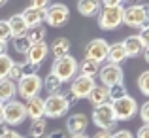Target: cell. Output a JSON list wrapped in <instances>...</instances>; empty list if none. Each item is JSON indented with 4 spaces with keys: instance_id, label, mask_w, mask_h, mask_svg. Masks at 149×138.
Listing matches in <instances>:
<instances>
[{
    "instance_id": "cell-1",
    "label": "cell",
    "mask_w": 149,
    "mask_h": 138,
    "mask_svg": "<svg viewBox=\"0 0 149 138\" xmlns=\"http://www.w3.org/2000/svg\"><path fill=\"white\" fill-rule=\"evenodd\" d=\"M79 72V62H77L76 57L72 55H66V57H61V59H55L53 64H51V72L58 81H72L74 78L77 76Z\"/></svg>"
},
{
    "instance_id": "cell-2",
    "label": "cell",
    "mask_w": 149,
    "mask_h": 138,
    "mask_svg": "<svg viewBox=\"0 0 149 138\" xmlns=\"http://www.w3.org/2000/svg\"><path fill=\"white\" fill-rule=\"evenodd\" d=\"M123 23L130 29H142L149 23V4H132L125 8Z\"/></svg>"
},
{
    "instance_id": "cell-3",
    "label": "cell",
    "mask_w": 149,
    "mask_h": 138,
    "mask_svg": "<svg viewBox=\"0 0 149 138\" xmlns=\"http://www.w3.org/2000/svg\"><path fill=\"white\" fill-rule=\"evenodd\" d=\"M123 13H125V8L123 4L115 8H106L102 6L98 11V27L102 30H115L123 25Z\"/></svg>"
},
{
    "instance_id": "cell-4",
    "label": "cell",
    "mask_w": 149,
    "mask_h": 138,
    "mask_svg": "<svg viewBox=\"0 0 149 138\" xmlns=\"http://www.w3.org/2000/svg\"><path fill=\"white\" fill-rule=\"evenodd\" d=\"M70 110L68 100L64 98V95H49L44 100V117H49V119H57V117L66 116Z\"/></svg>"
},
{
    "instance_id": "cell-5",
    "label": "cell",
    "mask_w": 149,
    "mask_h": 138,
    "mask_svg": "<svg viewBox=\"0 0 149 138\" xmlns=\"http://www.w3.org/2000/svg\"><path fill=\"white\" fill-rule=\"evenodd\" d=\"M91 119H93V123L98 127V131H111L117 123L115 113H113V108H111V102L96 106V108L93 110Z\"/></svg>"
},
{
    "instance_id": "cell-6",
    "label": "cell",
    "mask_w": 149,
    "mask_h": 138,
    "mask_svg": "<svg viewBox=\"0 0 149 138\" xmlns=\"http://www.w3.org/2000/svg\"><path fill=\"white\" fill-rule=\"evenodd\" d=\"M26 119V108H25V102L21 100H10L4 104L2 110V121L10 127V125H21L23 121Z\"/></svg>"
},
{
    "instance_id": "cell-7",
    "label": "cell",
    "mask_w": 149,
    "mask_h": 138,
    "mask_svg": "<svg viewBox=\"0 0 149 138\" xmlns=\"http://www.w3.org/2000/svg\"><path fill=\"white\" fill-rule=\"evenodd\" d=\"M111 108H113V113H115L117 121H128L138 113L140 106H138V102H136L134 97L127 95L125 98H119V100L111 102Z\"/></svg>"
},
{
    "instance_id": "cell-8",
    "label": "cell",
    "mask_w": 149,
    "mask_h": 138,
    "mask_svg": "<svg viewBox=\"0 0 149 138\" xmlns=\"http://www.w3.org/2000/svg\"><path fill=\"white\" fill-rule=\"evenodd\" d=\"M44 89V80L40 76H25L17 83V95L25 100H30L34 97H40V91Z\"/></svg>"
},
{
    "instance_id": "cell-9",
    "label": "cell",
    "mask_w": 149,
    "mask_h": 138,
    "mask_svg": "<svg viewBox=\"0 0 149 138\" xmlns=\"http://www.w3.org/2000/svg\"><path fill=\"white\" fill-rule=\"evenodd\" d=\"M70 19V8L66 4H49V8L45 10V23L49 27H64Z\"/></svg>"
},
{
    "instance_id": "cell-10",
    "label": "cell",
    "mask_w": 149,
    "mask_h": 138,
    "mask_svg": "<svg viewBox=\"0 0 149 138\" xmlns=\"http://www.w3.org/2000/svg\"><path fill=\"white\" fill-rule=\"evenodd\" d=\"M108 51H109V44L104 38H95L85 46V59H91V61L100 62L108 61Z\"/></svg>"
},
{
    "instance_id": "cell-11",
    "label": "cell",
    "mask_w": 149,
    "mask_h": 138,
    "mask_svg": "<svg viewBox=\"0 0 149 138\" xmlns=\"http://www.w3.org/2000/svg\"><path fill=\"white\" fill-rule=\"evenodd\" d=\"M95 85H96L95 78H87V76H79V74H77V76L70 81V93H72L77 100L89 98V95L95 89Z\"/></svg>"
},
{
    "instance_id": "cell-12",
    "label": "cell",
    "mask_w": 149,
    "mask_h": 138,
    "mask_svg": "<svg viewBox=\"0 0 149 138\" xmlns=\"http://www.w3.org/2000/svg\"><path fill=\"white\" fill-rule=\"evenodd\" d=\"M123 68L117 64H104L100 66V72H98V80H100V85L104 87H111V85H117V83H123Z\"/></svg>"
},
{
    "instance_id": "cell-13",
    "label": "cell",
    "mask_w": 149,
    "mask_h": 138,
    "mask_svg": "<svg viewBox=\"0 0 149 138\" xmlns=\"http://www.w3.org/2000/svg\"><path fill=\"white\" fill-rule=\"evenodd\" d=\"M87 127H89V117L81 112L72 113V116H68V119H66V131L70 132V136L85 134Z\"/></svg>"
},
{
    "instance_id": "cell-14",
    "label": "cell",
    "mask_w": 149,
    "mask_h": 138,
    "mask_svg": "<svg viewBox=\"0 0 149 138\" xmlns=\"http://www.w3.org/2000/svg\"><path fill=\"white\" fill-rule=\"evenodd\" d=\"M47 55H49V46L45 44V42H42V44H32L30 49H29V53H26V62L40 66L42 62L45 61Z\"/></svg>"
},
{
    "instance_id": "cell-15",
    "label": "cell",
    "mask_w": 149,
    "mask_h": 138,
    "mask_svg": "<svg viewBox=\"0 0 149 138\" xmlns=\"http://www.w3.org/2000/svg\"><path fill=\"white\" fill-rule=\"evenodd\" d=\"M121 44H123L125 51H127V57H140V55H143V51H146V46L140 40L138 34H132V36L125 38Z\"/></svg>"
},
{
    "instance_id": "cell-16",
    "label": "cell",
    "mask_w": 149,
    "mask_h": 138,
    "mask_svg": "<svg viewBox=\"0 0 149 138\" xmlns=\"http://www.w3.org/2000/svg\"><path fill=\"white\" fill-rule=\"evenodd\" d=\"M21 17L25 19L26 27H29V29H32V27H38V25H42V23L45 21V11H44V10H36V8H29V6H26L25 10L21 11Z\"/></svg>"
},
{
    "instance_id": "cell-17",
    "label": "cell",
    "mask_w": 149,
    "mask_h": 138,
    "mask_svg": "<svg viewBox=\"0 0 149 138\" xmlns=\"http://www.w3.org/2000/svg\"><path fill=\"white\" fill-rule=\"evenodd\" d=\"M127 51L121 42H115V44H109V51H108V64H117L121 66L125 61H127Z\"/></svg>"
},
{
    "instance_id": "cell-18",
    "label": "cell",
    "mask_w": 149,
    "mask_h": 138,
    "mask_svg": "<svg viewBox=\"0 0 149 138\" xmlns=\"http://www.w3.org/2000/svg\"><path fill=\"white\" fill-rule=\"evenodd\" d=\"M25 108H26V117H30L32 121L42 119L44 117V98L42 97L30 98V100H26Z\"/></svg>"
},
{
    "instance_id": "cell-19",
    "label": "cell",
    "mask_w": 149,
    "mask_h": 138,
    "mask_svg": "<svg viewBox=\"0 0 149 138\" xmlns=\"http://www.w3.org/2000/svg\"><path fill=\"white\" fill-rule=\"evenodd\" d=\"M70 49H72V46H70V40L64 36L61 38H55L53 44L49 46V53H53L55 59H61V57H66V55H70Z\"/></svg>"
},
{
    "instance_id": "cell-20",
    "label": "cell",
    "mask_w": 149,
    "mask_h": 138,
    "mask_svg": "<svg viewBox=\"0 0 149 138\" xmlns=\"http://www.w3.org/2000/svg\"><path fill=\"white\" fill-rule=\"evenodd\" d=\"M8 27H10L11 30V36L17 38V36H25L26 30H29V27H26L25 19L21 17V13H13L10 19H8Z\"/></svg>"
},
{
    "instance_id": "cell-21",
    "label": "cell",
    "mask_w": 149,
    "mask_h": 138,
    "mask_svg": "<svg viewBox=\"0 0 149 138\" xmlns=\"http://www.w3.org/2000/svg\"><path fill=\"white\" fill-rule=\"evenodd\" d=\"M89 102H91L93 106H102V104H108L109 102V93H108V87H104V85L96 83L95 89L91 91V95H89Z\"/></svg>"
},
{
    "instance_id": "cell-22",
    "label": "cell",
    "mask_w": 149,
    "mask_h": 138,
    "mask_svg": "<svg viewBox=\"0 0 149 138\" xmlns=\"http://www.w3.org/2000/svg\"><path fill=\"white\" fill-rule=\"evenodd\" d=\"M100 8H102V2H98V0H79V2H77V11H79L83 17L98 15Z\"/></svg>"
},
{
    "instance_id": "cell-23",
    "label": "cell",
    "mask_w": 149,
    "mask_h": 138,
    "mask_svg": "<svg viewBox=\"0 0 149 138\" xmlns=\"http://www.w3.org/2000/svg\"><path fill=\"white\" fill-rule=\"evenodd\" d=\"M15 95H17V83H13V81L8 80V78L0 81V102H2V104L13 100Z\"/></svg>"
},
{
    "instance_id": "cell-24",
    "label": "cell",
    "mask_w": 149,
    "mask_h": 138,
    "mask_svg": "<svg viewBox=\"0 0 149 138\" xmlns=\"http://www.w3.org/2000/svg\"><path fill=\"white\" fill-rule=\"evenodd\" d=\"M100 72V64L96 61H91V59H83L79 62V76H87V78H95L98 76Z\"/></svg>"
},
{
    "instance_id": "cell-25",
    "label": "cell",
    "mask_w": 149,
    "mask_h": 138,
    "mask_svg": "<svg viewBox=\"0 0 149 138\" xmlns=\"http://www.w3.org/2000/svg\"><path fill=\"white\" fill-rule=\"evenodd\" d=\"M45 36H47V29L44 25L32 27V29L26 30V38H29L30 44H42V42H45Z\"/></svg>"
},
{
    "instance_id": "cell-26",
    "label": "cell",
    "mask_w": 149,
    "mask_h": 138,
    "mask_svg": "<svg viewBox=\"0 0 149 138\" xmlns=\"http://www.w3.org/2000/svg\"><path fill=\"white\" fill-rule=\"evenodd\" d=\"M45 131H47V119H45V117L36 119V121H32V125H30L29 138H44Z\"/></svg>"
},
{
    "instance_id": "cell-27",
    "label": "cell",
    "mask_w": 149,
    "mask_h": 138,
    "mask_svg": "<svg viewBox=\"0 0 149 138\" xmlns=\"http://www.w3.org/2000/svg\"><path fill=\"white\" fill-rule=\"evenodd\" d=\"M44 87L49 95H61V89H62V81H58L53 74H49L47 78L44 80Z\"/></svg>"
},
{
    "instance_id": "cell-28",
    "label": "cell",
    "mask_w": 149,
    "mask_h": 138,
    "mask_svg": "<svg viewBox=\"0 0 149 138\" xmlns=\"http://www.w3.org/2000/svg\"><path fill=\"white\" fill-rule=\"evenodd\" d=\"M108 93H109V102H115V100H119V98H125V97L128 95L127 85H125V83H117V85H111V87H108Z\"/></svg>"
},
{
    "instance_id": "cell-29",
    "label": "cell",
    "mask_w": 149,
    "mask_h": 138,
    "mask_svg": "<svg viewBox=\"0 0 149 138\" xmlns=\"http://www.w3.org/2000/svg\"><path fill=\"white\" fill-rule=\"evenodd\" d=\"M30 46H32V44L29 42L26 34H25V36H17V38H13V49L17 51V53H21V55H26V53H29Z\"/></svg>"
},
{
    "instance_id": "cell-30",
    "label": "cell",
    "mask_w": 149,
    "mask_h": 138,
    "mask_svg": "<svg viewBox=\"0 0 149 138\" xmlns=\"http://www.w3.org/2000/svg\"><path fill=\"white\" fill-rule=\"evenodd\" d=\"M11 64H13V59H11L8 53L0 55V81H2V80H6V78H8V74H10V68H11Z\"/></svg>"
},
{
    "instance_id": "cell-31",
    "label": "cell",
    "mask_w": 149,
    "mask_h": 138,
    "mask_svg": "<svg viewBox=\"0 0 149 138\" xmlns=\"http://www.w3.org/2000/svg\"><path fill=\"white\" fill-rule=\"evenodd\" d=\"M138 89L143 97L149 98V70H146V72H142L138 76Z\"/></svg>"
},
{
    "instance_id": "cell-32",
    "label": "cell",
    "mask_w": 149,
    "mask_h": 138,
    "mask_svg": "<svg viewBox=\"0 0 149 138\" xmlns=\"http://www.w3.org/2000/svg\"><path fill=\"white\" fill-rule=\"evenodd\" d=\"M21 78H23L21 62H15L13 61V64H11V68H10V74H8V80H11L13 83H19V81H21Z\"/></svg>"
},
{
    "instance_id": "cell-33",
    "label": "cell",
    "mask_w": 149,
    "mask_h": 138,
    "mask_svg": "<svg viewBox=\"0 0 149 138\" xmlns=\"http://www.w3.org/2000/svg\"><path fill=\"white\" fill-rule=\"evenodd\" d=\"M11 38L13 36H11V30H10V27H8V21H0V42L8 44Z\"/></svg>"
},
{
    "instance_id": "cell-34",
    "label": "cell",
    "mask_w": 149,
    "mask_h": 138,
    "mask_svg": "<svg viewBox=\"0 0 149 138\" xmlns=\"http://www.w3.org/2000/svg\"><path fill=\"white\" fill-rule=\"evenodd\" d=\"M21 70H23V78L25 76H38V70H40V66L36 64H30V62H21Z\"/></svg>"
},
{
    "instance_id": "cell-35",
    "label": "cell",
    "mask_w": 149,
    "mask_h": 138,
    "mask_svg": "<svg viewBox=\"0 0 149 138\" xmlns=\"http://www.w3.org/2000/svg\"><path fill=\"white\" fill-rule=\"evenodd\" d=\"M138 113H140V117H142L143 125H149V100H146L142 106H140Z\"/></svg>"
},
{
    "instance_id": "cell-36",
    "label": "cell",
    "mask_w": 149,
    "mask_h": 138,
    "mask_svg": "<svg viewBox=\"0 0 149 138\" xmlns=\"http://www.w3.org/2000/svg\"><path fill=\"white\" fill-rule=\"evenodd\" d=\"M138 36H140V40L143 42V46L149 47V23H147L146 27H142V29H140V34H138Z\"/></svg>"
},
{
    "instance_id": "cell-37",
    "label": "cell",
    "mask_w": 149,
    "mask_h": 138,
    "mask_svg": "<svg viewBox=\"0 0 149 138\" xmlns=\"http://www.w3.org/2000/svg\"><path fill=\"white\" fill-rule=\"evenodd\" d=\"M49 0H34V2H30L29 4V8H36V10H47V8H49Z\"/></svg>"
},
{
    "instance_id": "cell-38",
    "label": "cell",
    "mask_w": 149,
    "mask_h": 138,
    "mask_svg": "<svg viewBox=\"0 0 149 138\" xmlns=\"http://www.w3.org/2000/svg\"><path fill=\"white\" fill-rule=\"evenodd\" d=\"M111 138H134L130 131H127V129H119V131L111 132Z\"/></svg>"
},
{
    "instance_id": "cell-39",
    "label": "cell",
    "mask_w": 149,
    "mask_h": 138,
    "mask_svg": "<svg viewBox=\"0 0 149 138\" xmlns=\"http://www.w3.org/2000/svg\"><path fill=\"white\" fill-rule=\"evenodd\" d=\"M136 138H149V125H142L136 132Z\"/></svg>"
},
{
    "instance_id": "cell-40",
    "label": "cell",
    "mask_w": 149,
    "mask_h": 138,
    "mask_svg": "<svg viewBox=\"0 0 149 138\" xmlns=\"http://www.w3.org/2000/svg\"><path fill=\"white\" fill-rule=\"evenodd\" d=\"M123 2H119V0H106V2H102V6L106 8H115V6H121Z\"/></svg>"
},
{
    "instance_id": "cell-41",
    "label": "cell",
    "mask_w": 149,
    "mask_h": 138,
    "mask_svg": "<svg viewBox=\"0 0 149 138\" xmlns=\"http://www.w3.org/2000/svg\"><path fill=\"white\" fill-rule=\"evenodd\" d=\"M93 138H111V132L109 131H98Z\"/></svg>"
},
{
    "instance_id": "cell-42",
    "label": "cell",
    "mask_w": 149,
    "mask_h": 138,
    "mask_svg": "<svg viewBox=\"0 0 149 138\" xmlns=\"http://www.w3.org/2000/svg\"><path fill=\"white\" fill-rule=\"evenodd\" d=\"M0 138H21V134H19L17 131H8L4 136H0Z\"/></svg>"
},
{
    "instance_id": "cell-43",
    "label": "cell",
    "mask_w": 149,
    "mask_h": 138,
    "mask_svg": "<svg viewBox=\"0 0 149 138\" xmlns=\"http://www.w3.org/2000/svg\"><path fill=\"white\" fill-rule=\"evenodd\" d=\"M8 131H10V127H8V125L4 123V121H0V136H4Z\"/></svg>"
},
{
    "instance_id": "cell-44",
    "label": "cell",
    "mask_w": 149,
    "mask_h": 138,
    "mask_svg": "<svg viewBox=\"0 0 149 138\" xmlns=\"http://www.w3.org/2000/svg\"><path fill=\"white\" fill-rule=\"evenodd\" d=\"M8 49V44H4V42H0V55H4Z\"/></svg>"
},
{
    "instance_id": "cell-45",
    "label": "cell",
    "mask_w": 149,
    "mask_h": 138,
    "mask_svg": "<svg viewBox=\"0 0 149 138\" xmlns=\"http://www.w3.org/2000/svg\"><path fill=\"white\" fill-rule=\"evenodd\" d=\"M143 59H146V62L149 64V47H146V51H143Z\"/></svg>"
},
{
    "instance_id": "cell-46",
    "label": "cell",
    "mask_w": 149,
    "mask_h": 138,
    "mask_svg": "<svg viewBox=\"0 0 149 138\" xmlns=\"http://www.w3.org/2000/svg\"><path fill=\"white\" fill-rule=\"evenodd\" d=\"M70 138H89L87 134H77V136H70Z\"/></svg>"
},
{
    "instance_id": "cell-47",
    "label": "cell",
    "mask_w": 149,
    "mask_h": 138,
    "mask_svg": "<svg viewBox=\"0 0 149 138\" xmlns=\"http://www.w3.org/2000/svg\"><path fill=\"white\" fill-rule=\"evenodd\" d=\"M2 110H4V104L0 102V121H2Z\"/></svg>"
},
{
    "instance_id": "cell-48",
    "label": "cell",
    "mask_w": 149,
    "mask_h": 138,
    "mask_svg": "<svg viewBox=\"0 0 149 138\" xmlns=\"http://www.w3.org/2000/svg\"><path fill=\"white\" fill-rule=\"evenodd\" d=\"M4 4H6V0H0V8H2V6H4Z\"/></svg>"
},
{
    "instance_id": "cell-49",
    "label": "cell",
    "mask_w": 149,
    "mask_h": 138,
    "mask_svg": "<svg viewBox=\"0 0 149 138\" xmlns=\"http://www.w3.org/2000/svg\"><path fill=\"white\" fill-rule=\"evenodd\" d=\"M21 138H29V136H21Z\"/></svg>"
},
{
    "instance_id": "cell-50",
    "label": "cell",
    "mask_w": 149,
    "mask_h": 138,
    "mask_svg": "<svg viewBox=\"0 0 149 138\" xmlns=\"http://www.w3.org/2000/svg\"><path fill=\"white\" fill-rule=\"evenodd\" d=\"M45 138H51V136H49V134H47V136H45Z\"/></svg>"
}]
</instances>
